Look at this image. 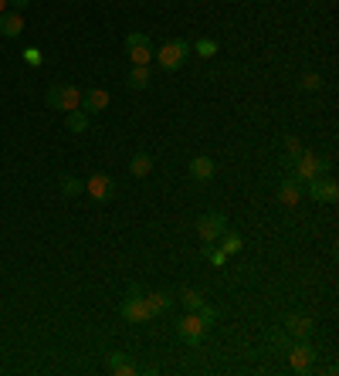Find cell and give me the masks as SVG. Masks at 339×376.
Here are the masks:
<instances>
[{"label":"cell","mask_w":339,"mask_h":376,"mask_svg":"<svg viewBox=\"0 0 339 376\" xmlns=\"http://www.w3.org/2000/svg\"><path fill=\"white\" fill-rule=\"evenodd\" d=\"M119 315H123L126 322H132V326H146V322L153 319L150 305H146V299H143V288H139L136 281L129 285V295H126V301L119 305Z\"/></svg>","instance_id":"1"},{"label":"cell","mask_w":339,"mask_h":376,"mask_svg":"<svg viewBox=\"0 0 339 376\" xmlns=\"http://www.w3.org/2000/svg\"><path fill=\"white\" fill-rule=\"evenodd\" d=\"M190 41H183V38H170L163 48L157 51V65L163 68V72H177V68H183V61L190 58Z\"/></svg>","instance_id":"2"},{"label":"cell","mask_w":339,"mask_h":376,"mask_svg":"<svg viewBox=\"0 0 339 376\" xmlns=\"http://www.w3.org/2000/svg\"><path fill=\"white\" fill-rule=\"evenodd\" d=\"M326 170H329V163H326V159H319L315 152H302V156L292 163V176H288V180H295V183H302V187H306L309 180L322 176Z\"/></svg>","instance_id":"3"},{"label":"cell","mask_w":339,"mask_h":376,"mask_svg":"<svg viewBox=\"0 0 339 376\" xmlns=\"http://www.w3.org/2000/svg\"><path fill=\"white\" fill-rule=\"evenodd\" d=\"M126 54H129L132 65H153L157 48H153V41L143 31H132V34H126Z\"/></svg>","instance_id":"4"},{"label":"cell","mask_w":339,"mask_h":376,"mask_svg":"<svg viewBox=\"0 0 339 376\" xmlns=\"http://www.w3.org/2000/svg\"><path fill=\"white\" fill-rule=\"evenodd\" d=\"M48 109L75 112V109H81V92L75 85H52V88H48Z\"/></svg>","instance_id":"5"},{"label":"cell","mask_w":339,"mask_h":376,"mask_svg":"<svg viewBox=\"0 0 339 376\" xmlns=\"http://www.w3.org/2000/svg\"><path fill=\"white\" fill-rule=\"evenodd\" d=\"M207 332H210V326L197 315V312H187L180 322H177V336H180L183 343H190V346H200V343L207 339Z\"/></svg>","instance_id":"6"},{"label":"cell","mask_w":339,"mask_h":376,"mask_svg":"<svg viewBox=\"0 0 339 376\" xmlns=\"http://www.w3.org/2000/svg\"><path fill=\"white\" fill-rule=\"evenodd\" d=\"M315 359H319V352L313 350L309 339H299V343L288 350V366H292V373H313Z\"/></svg>","instance_id":"7"},{"label":"cell","mask_w":339,"mask_h":376,"mask_svg":"<svg viewBox=\"0 0 339 376\" xmlns=\"http://www.w3.org/2000/svg\"><path fill=\"white\" fill-rule=\"evenodd\" d=\"M228 230V217L221 214V210H210L204 214L200 221H197V234H200V241L204 244H217V237Z\"/></svg>","instance_id":"8"},{"label":"cell","mask_w":339,"mask_h":376,"mask_svg":"<svg viewBox=\"0 0 339 376\" xmlns=\"http://www.w3.org/2000/svg\"><path fill=\"white\" fill-rule=\"evenodd\" d=\"M306 194H309L315 203H336L339 201V187H336V180H329V176L309 180V183H306Z\"/></svg>","instance_id":"9"},{"label":"cell","mask_w":339,"mask_h":376,"mask_svg":"<svg viewBox=\"0 0 339 376\" xmlns=\"http://www.w3.org/2000/svg\"><path fill=\"white\" fill-rule=\"evenodd\" d=\"M85 194H88L92 201H99V203L112 201V197H116V180H112L109 173H95L88 183H85Z\"/></svg>","instance_id":"10"},{"label":"cell","mask_w":339,"mask_h":376,"mask_svg":"<svg viewBox=\"0 0 339 376\" xmlns=\"http://www.w3.org/2000/svg\"><path fill=\"white\" fill-rule=\"evenodd\" d=\"M105 109H109V92H102V88L81 92V112H85V116H99Z\"/></svg>","instance_id":"11"},{"label":"cell","mask_w":339,"mask_h":376,"mask_svg":"<svg viewBox=\"0 0 339 376\" xmlns=\"http://www.w3.org/2000/svg\"><path fill=\"white\" fill-rule=\"evenodd\" d=\"M21 34H24L21 10H3L0 14V38H21Z\"/></svg>","instance_id":"12"},{"label":"cell","mask_w":339,"mask_h":376,"mask_svg":"<svg viewBox=\"0 0 339 376\" xmlns=\"http://www.w3.org/2000/svg\"><path fill=\"white\" fill-rule=\"evenodd\" d=\"M214 173H217V163H214L210 156H194V159H190V176H194L197 183L214 180Z\"/></svg>","instance_id":"13"},{"label":"cell","mask_w":339,"mask_h":376,"mask_svg":"<svg viewBox=\"0 0 339 376\" xmlns=\"http://www.w3.org/2000/svg\"><path fill=\"white\" fill-rule=\"evenodd\" d=\"M285 329L295 336V339H313V332H315V326H313V319H309V315H288Z\"/></svg>","instance_id":"14"},{"label":"cell","mask_w":339,"mask_h":376,"mask_svg":"<svg viewBox=\"0 0 339 376\" xmlns=\"http://www.w3.org/2000/svg\"><path fill=\"white\" fill-rule=\"evenodd\" d=\"M150 81H153V72H150V65H132L129 75H126V85H129V88H136V92L150 88Z\"/></svg>","instance_id":"15"},{"label":"cell","mask_w":339,"mask_h":376,"mask_svg":"<svg viewBox=\"0 0 339 376\" xmlns=\"http://www.w3.org/2000/svg\"><path fill=\"white\" fill-rule=\"evenodd\" d=\"M109 373H116V376H132V373H136V363H132L126 352H109Z\"/></svg>","instance_id":"16"},{"label":"cell","mask_w":339,"mask_h":376,"mask_svg":"<svg viewBox=\"0 0 339 376\" xmlns=\"http://www.w3.org/2000/svg\"><path fill=\"white\" fill-rule=\"evenodd\" d=\"M278 201L285 203V207H295V203L302 201V183L285 180V183H282V190H278Z\"/></svg>","instance_id":"17"},{"label":"cell","mask_w":339,"mask_h":376,"mask_svg":"<svg viewBox=\"0 0 339 376\" xmlns=\"http://www.w3.org/2000/svg\"><path fill=\"white\" fill-rule=\"evenodd\" d=\"M150 170H153V156H150V152H136V156L129 159V173L132 176L143 180V176H150Z\"/></svg>","instance_id":"18"},{"label":"cell","mask_w":339,"mask_h":376,"mask_svg":"<svg viewBox=\"0 0 339 376\" xmlns=\"http://www.w3.org/2000/svg\"><path fill=\"white\" fill-rule=\"evenodd\" d=\"M143 299H146V305H150V312H153V315L170 312V305H173V299H170V295H163V292H150V295H143Z\"/></svg>","instance_id":"19"},{"label":"cell","mask_w":339,"mask_h":376,"mask_svg":"<svg viewBox=\"0 0 339 376\" xmlns=\"http://www.w3.org/2000/svg\"><path fill=\"white\" fill-rule=\"evenodd\" d=\"M217 241L224 244V248H221V251H224L228 258H231V254H241V248H244V241H241V234H235V230H224V234H221Z\"/></svg>","instance_id":"20"},{"label":"cell","mask_w":339,"mask_h":376,"mask_svg":"<svg viewBox=\"0 0 339 376\" xmlns=\"http://www.w3.org/2000/svg\"><path fill=\"white\" fill-rule=\"evenodd\" d=\"M61 194H65V197H81V194H85V183H81L79 176L65 173L61 176Z\"/></svg>","instance_id":"21"},{"label":"cell","mask_w":339,"mask_h":376,"mask_svg":"<svg viewBox=\"0 0 339 376\" xmlns=\"http://www.w3.org/2000/svg\"><path fill=\"white\" fill-rule=\"evenodd\" d=\"M65 116H68V119H65V123H68V132H75V136H79V132L88 129V116H85L81 109H75V112H65Z\"/></svg>","instance_id":"22"},{"label":"cell","mask_w":339,"mask_h":376,"mask_svg":"<svg viewBox=\"0 0 339 376\" xmlns=\"http://www.w3.org/2000/svg\"><path fill=\"white\" fill-rule=\"evenodd\" d=\"M180 301H183V308H187V312H197V308L204 305V295H200L197 288H187V292L180 295Z\"/></svg>","instance_id":"23"},{"label":"cell","mask_w":339,"mask_h":376,"mask_svg":"<svg viewBox=\"0 0 339 376\" xmlns=\"http://www.w3.org/2000/svg\"><path fill=\"white\" fill-rule=\"evenodd\" d=\"M282 146H285V156L292 159V163L306 152V150H302V143H299V136H285V143H282Z\"/></svg>","instance_id":"24"},{"label":"cell","mask_w":339,"mask_h":376,"mask_svg":"<svg viewBox=\"0 0 339 376\" xmlns=\"http://www.w3.org/2000/svg\"><path fill=\"white\" fill-rule=\"evenodd\" d=\"M299 85H302L306 92H319V88H322V75H315V72H306Z\"/></svg>","instance_id":"25"},{"label":"cell","mask_w":339,"mask_h":376,"mask_svg":"<svg viewBox=\"0 0 339 376\" xmlns=\"http://www.w3.org/2000/svg\"><path fill=\"white\" fill-rule=\"evenodd\" d=\"M194 48H197V54L210 58V54H217V41H210V38H200V41H197Z\"/></svg>","instance_id":"26"},{"label":"cell","mask_w":339,"mask_h":376,"mask_svg":"<svg viewBox=\"0 0 339 376\" xmlns=\"http://www.w3.org/2000/svg\"><path fill=\"white\" fill-rule=\"evenodd\" d=\"M197 315H200V319H204V322H207V326H214V319H217V308H210L207 301H204V305H200V308H197Z\"/></svg>","instance_id":"27"},{"label":"cell","mask_w":339,"mask_h":376,"mask_svg":"<svg viewBox=\"0 0 339 376\" xmlns=\"http://www.w3.org/2000/svg\"><path fill=\"white\" fill-rule=\"evenodd\" d=\"M24 61L31 65V68H38V65H41V51H38V48H27L24 51Z\"/></svg>","instance_id":"28"},{"label":"cell","mask_w":339,"mask_h":376,"mask_svg":"<svg viewBox=\"0 0 339 376\" xmlns=\"http://www.w3.org/2000/svg\"><path fill=\"white\" fill-rule=\"evenodd\" d=\"M31 0H7V7H14V10H24Z\"/></svg>","instance_id":"29"},{"label":"cell","mask_w":339,"mask_h":376,"mask_svg":"<svg viewBox=\"0 0 339 376\" xmlns=\"http://www.w3.org/2000/svg\"><path fill=\"white\" fill-rule=\"evenodd\" d=\"M3 10H7V0H0V14H3Z\"/></svg>","instance_id":"30"}]
</instances>
